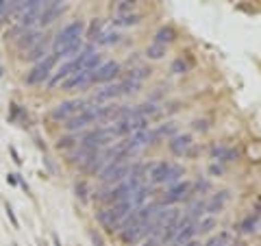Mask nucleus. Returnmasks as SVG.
<instances>
[{
	"mask_svg": "<svg viewBox=\"0 0 261 246\" xmlns=\"http://www.w3.org/2000/svg\"><path fill=\"white\" fill-rule=\"evenodd\" d=\"M83 31H85V24L76 20V22H70L57 33L55 42H53V53L59 57H72L81 53L83 48Z\"/></svg>",
	"mask_w": 261,
	"mask_h": 246,
	"instance_id": "nucleus-1",
	"label": "nucleus"
},
{
	"mask_svg": "<svg viewBox=\"0 0 261 246\" xmlns=\"http://www.w3.org/2000/svg\"><path fill=\"white\" fill-rule=\"evenodd\" d=\"M185 175V168L178 163L170 161H154L150 166H146V179L150 181V185H172L176 181H181Z\"/></svg>",
	"mask_w": 261,
	"mask_h": 246,
	"instance_id": "nucleus-2",
	"label": "nucleus"
},
{
	"mask_svg": "<svg viewBox=\"0 0 261 246\" xmlns=\"http://www.w3.org/2000/svg\"><path fill=\"white\" fill-rule=\"evenodd\" d=\"M133 209L135 207H133L130 201H122V203L111 205L109 209L98 211V220H100V225L107 229V231H120L122 225H124V220L130 216Z\"/></svg>",
	"mask_w": 261,
	"mask_h": 246,
	"instance_id": "nucleus-3",
	"label": "nucleus"
},
{
	"mask_svg": "<svg viewBox=\"0 0 261 246\" xmlns=\"http://www.w3.org/2000/svg\"><path fill=\"white\" fill-rule=\"evenodd\" d=\"M96 122L100 125V105H89L83 111H79L74 118H70L65 129H68L70 133H76V131L85 129L89 125H96Z\"/></svg>",
	"mask_w": 261,
	"mask_h": 246,
	"instance_id": "nucleus-4",
	"label": "nucleus"
},
{
	"mask_svg": "<svg viewBox=\"0 0 261 246\" xmlns=\"http://www.w3.org/2000/svg\"><path fill=\"white\" fill-rule=\"evenodd\" d=\"M57 61H59V57H57L55 53L48 55L46 59L37 61L35 68H33L29 75H27V83H29V85H39V83H44V81H48V79L53 77V70H55Z\"/></svg>",
	"mask_w": 261,
	"mask_h": 246,
	"instance_id": "nucleus-5",
	"label": "nucleus"
},
{
	"mask_svg": "<svg viewBox=\"0 0 261 246\" xmlns=\"http://www.w3.org/2000/svg\"><path fill=\"white\" fill-rule=\"evenodd\" d=\"M128 172H130V166L126 161H111L98 172V179L107 185H116L120 181H124V179L128 177Z\"/></svg>",
	"mask_w": 261,
	"mask_h": 246,
	"instance_id": "nucleus-6",
	"label": "nucleus"
},
{
	"mask_svg": "<svg viewBox=\"0 0 261 246\" xmlns=\"http://www.w3.org/2000/svg\"><path fill=\"white\" fill-rule=\"evenodd\" d=\"M89 105H92L89 101H79V98H74V101H65L61 105H57V107L50 111V118L57 122H68L70 118H74L79 111L89 107Z\"/></svg>",
	"mask_w": 261,
	"mask_h": 246,
	"instance_id": "nucleus-7",
	"label": "nucleus"
},
{
	"mask_svg": "<svg viewBox=\"0 0 261 246\" xmlns=\"http://www.w3.org/2000/svg\"><path fill=\"white\" fill-rule=\"evenodd\" d=\"M192 196V181H176V183H172L166 190V194H163V199H161V203L166 205H176V203H183L185 199H190Z\"/></svg>",
	"mask_w": 261,
	"mask_h": 246,
	"instance_id": "nucleus-8",
	"label": "nucleus"
},
{
	"mask_svg": "<svg viewBox=\"0 0 261 246\" xmlns=\"http://www.w3.org/2000/svg\"><path fill=\"white\" fill-rule=\"evenodd\" d=\"M122 72V65L118 61H102L94 70L92 83H113V79H118Z\"/></svg>",
	"mask_w": 261,
	"mask_h": 246,
	"instance_id": "nucleus-9",
	"label": "nucleus"
},
{
	"mask_svg": "<svg viewBox=\"0 0 261 246\" xmlns=\"http://www.w3.org/2000/svg\"><path fill=\"white\" fill-rule=\"evenodd\" d=\"M192 146H194V137L190 133L174 135V137H170V142H168L170 153L176 155V157H187V153H190Z\"/></svg>",
	"mask_w": 261,
	"mask_h": 246,
	"instance_id": "nucleus-10",
	"label": "nucleus"
},
{
	"mask_svg": "<svg viewBox=\"0 0 261 246\" xmlns=\"http://www.w3.org/2000/svg\"><path fill=\"white\" fill-rule=\"evenodd\" d=\"M63 11H65V0H48L46 7L42 9V13H39V22L46 27V24L55 22Z\"/></svg>",
	"mask_w": 261,
	"mask_h": 246,
	"instance_id": "nucleus-11",
	"label": "nucleus"
},
{
	"mask_svg": "<svg viewBox=\"0 0 261 246\" xmlns=\"http://www.w3.org/2000/svg\"><path fill=\"white\" fill-rule=\"evenodd\" d=\"M92 77H94V72H89V70H81V72H74L72 77H68L61 83L63 89H76V87H85L92 83Z\"/></svg>",
	"mask_w": 261,
	"mask_h": 246,
	"instance_id": "nucleus-12",
	"label": "nucleus"
},
{
	"mask_svg": "<svg viewBox=\"0 0 261 246\" xmlns=\"http://www.w3.org/2000/svg\"><path fill=\"white\" fill-rule=\"evenodd\" d=\"M211 159L214 161H238L240 159V151L231 149L226 144H218L211 149Z\"/></svg>",
	"mask_w": 261,
	"mask_h": 246,
	"instance_id": "nucleus-13",
	"label": "nucleus"
},
{
	"mask_svg": "<svg viewBox=\"0 0 261 246\" xmlns=\"http://www.w3.org/2000/svg\"><path fill=\"white\" fill-rule=\"evenodd\" d=\"M226 201H228V192H218V194H214L209 201H205V214H209V216H216V214H220V211L224 209V205H226Z\"/></svg>",
	"mask_w": 261,
	"mask_h": 246,
	"instance_id": "nucleus-14",
	"label": "nucleus"
},
{
	"mask_svg": "<svg viewBox=\"0 0 261 246\" xmlns=\"http://www.w3.org/2000/svg\"><path fill=\"white\" fill-rule=\"evenodd\" d=\"M176 37H178V35H176V29L168 24V27H161V29L157 31V35H154V44H161V46L168 48Z\"/></svg>",
	"mask_w": 261,
	"mask_h": 246,
	"instance_id": "nucleus-15",
	"label": "nucleus"
},
{
	"mask_svg": "<svg viewBox=\"0 0 261 246\" xmlns=\"http://www.w3.org/2000/svg\"><path fill=\"white\" fill-rule=\"evenodd\" d=\"M39 42H42V35H39L37 31H29V33H24V35L18 39V48H20V51H27V48L31 51V48L37 46Z\"/></svg>",
	"mask_w": 261,
	"mask_h": 246,
	"instance_id": "nucleus-16",
	"label": "nucleus"
},
{
	"mask_svg": "<svg viewBox=\"0 0 261 246\" xmlns=\"http://www.w3.org/2000/svg\"><path fill=\"white\" fill-rule=\"evenodd\" d=\"M46 48H48V42L46 39H42L37 46H33L31 51H29V55L24 57V59H29V61H42V59H46Z\"/></svg>",
	"mask_w": 261,
	"mask_h": 246,
	"instance_id": "nucleus-17",
	"label": "nucleus"
},
{
	"mask_svg": "<svg viewBox=\"0 0 261 246\" xmlns=\"http://www.w3.org/2000/svg\"><path fill=\"white\" fill-rule=\"evenodd\" d=\"M192 65H194L192 59L178 57V59H174L172 65H170V72H172V75H185V72H190V70H192Z\"/></svg>",
	"mask_w": 261,
	"mask_h": 246,
	"instance_id": "nucleus-18",
	"label": "nucleus"
},
{
	"mask_svg": "<svg viewBox=\"0 0 261 246\" xmlns=\"http://www.w3.org/2000/svg\"><path fill=\"white\" fill-rule=\"evenodd\" d=\"M142 22V15L140 13H124V15H118L116 20H113V24L116 27H135V24Z\"/></svg>",
	"mask_w": 261,
	"mask_h": 246,
	"instance_id": "nucleus-19",
	"label": "nucleus"
},
{
	"mask_svg": "<svg viewBox=\"0 0 261 246\" xmlns=\"http://www.w3.org/2000/svg\"><path fill=\"white\" fill-rule=\"evenodd\" d=\"M214 227H216V218L209 216V214H205L202 218L196 220V233H209Z\"/></svg>",
	"mask_w": 261,
	"mask_h": 246,
	"instance_id": "nucleus-20",
	"label": "nucleus"
},
{
	"mask_svg": "<svg viewBox=\"0 0 261 246\" xmlns=\"http://www.w3.org/2000/svg\"><path fill=\"white\" fill-rule=\"evenodd\" d=\"M152 131H154V139L159 142L161 137H174L176 135V125L174 122H166V125H161L159 129H152Z\"/></svg>",
	"mask_w": 261,
	"mask_h": 246,
	"instance_id": "nucleus-21",
	"label": "nucleus"
},
{
	"mask_svg": "<svg viewBox=\"0 0 261 246\" xmlns=\"http://www.w3.org/2000/svg\"><path fill=\"white\" fill-rule=\"evenodd\" d=\"M257 225H259V218H257V214H250V216H246L240 223V231L242 233H255L257 231Z\"/></svg>",
	"mask_w": 261,
	"mask_h": 246,
	"instance_id": "nucleus-22",
	"label": "nucleus"
},
{
	"mask_svg": "<svg viewBox=\"0 0 261 246\" xmlns=\"http://www.w3.org/2000/svg\"><path fill=\"white\" fill-rule=\"evenodd\" d=\"M146 77H150V68H146V65H135V68H130L128 75H126V79H133L137 83H142Z\"/></svg>",
	"mask_w": 261,
	"mask_h": 246,
	"instance_id": "nucleus-23",
	"label": "nucleus"
},
{
	"mask_svg": "<svg viewBox=\"0 0 261 246\" xmlns=\"http://www.w3.org/2000/svg\"><path fill=\"white\" fill-rule=\"evenodd\" d=\"M187 216H192L194 220H198V218H202L205 216V201L202 199H196L190 207H187Z\"/></svg>",
	"mask_w": 261,
	"mask_h": 246,
	"instance_id": "nucleus-24",
	"label": "nucleus"
},
{
	"mask_svg": "<svg viewBox=\"0 0 261 246\" xmlns=\"http://www.w3.org/2000/svg\"><path fill=\"white\" fill-rule=\"evenodd\" d=\"M166 53H168V48L166 46H161V44H150L148 48H146V57H148V59H163V57H166Z\"/></svg>",
	"mask_w": 261,
	"mask_h": 246,
	"instance_id": "nucleus-25",
	"label": "nucleus"
},
{
	"mask_svg": "<svg viewBox=\"0 0 261 246\" xmlns=\"http://www.w3.org/2000/svg\"><path fill=\"white\" fill-rule=\"evenodd\" d=\"M96 42H98V44H102V46L118 44V42H120V33H118V31H102V33H100V37H98Z\"/></svg>",
	"mask_w": 261,
	"mask_h": 246,
	"instance_id": "nucleus-26",
	"label": "nucleus"
},
{
	"mask_svg": "<svg viewBox=\"0 0 261 246\" xmlns=\"http://www.w3.org/2000/svg\"><path fill=\"white\" fill-rule=\"evenodd\" d=\"M76 142H81L79 135H65V137H59V142H57V149H72V146H76Z\"/></svg>",
	"mask_w": 261,
	"mask_h": 246,
	"instance_id": "nucleus-27",
	"label": "nucleus"
},
{
	"mask_svg": "<svg viewBox=\"0 0 261 246\" xmlns=\"http://www.w3.org/2000/svg\"><path fill=\"white\" fill-rule=\"evenodd\" d=\"M135 13V0H120L118 3V15Z\"/></svg>",
	"mask_w": 261,
	"mask_h": 246,
	"instance_id": "nucleus-28",
	"label": "nucleus"
},
{
	"mask_svg": "<svg viewBox=\"0 0 261 246\" xmlns=\"http://www.w3.org/2000/svg\"><path fill=\"white\" fill-rule=\"evenodd\" d=\"M209 181L207 179H198L196 183H192V194H207L209 192Z\"/></svg>",
	"mask_w": 261,
	"mask_h": 246,
	"instance_id": "nucleus-29",
	"label": "nucleus"
},
{
	"mask_svg": "<svg viewBox=\"0 0 261 246\" xmlns=\"http://www.w3.org/2000/svg\"><path fill=\"white\" fill-rule=\"evenodd\" d=\"M102 31H105V29H102V22H100V20H94V22H92V29H89V35H87V37H89V39H94V42H96V39L100 37V33H102Z\"/></svg>",
	"mask_w": 261,
	"mask_h": 246,
	"instance_id": "nucleus-30",
	"label": "nucleus"
},
{
	"mask_svg": "<svg viewBox=\"0 0 261 246\" xmlns=\"http://www.w3.org/2000/svg\"><path fill=\"white\" fill-rule=\"evenodd\" d=\"M192 129L194 131H200V133H205V131H209V122L207 120H194L192 122Z\"/></svg>",
	"mask_w": 261,
	"mask_h": 246,
	"instance_id": "nucleus-31",
	"label": "nucleus"
},
{
	"mask_svg": "<svg viewBox=\"0 0 261 246\" xmlns=\"http://www.w3.org/2000/svg\"><path fill=\"white\" fill-rule=\"evenodd\" d=\"M226 244H228V235L226 233H220L216 240H211L207 246H226Z\"/></svg>",
	"mask_w": 261,
	"mask_h": 246,
	"instance_id": "nucleus-32",
	"label": "nucleus"
},
{
	"mask_svg": "<svg viewBox=\"0 0 261 246\" xmlns=\"http://www.w3.org/2000/svg\"><path fill=\"white\" fill-rule=\"evenodd\" d=\"M5 211H7V218L11 220V225L18 229L20 227V223H18V218H15V214H13V209H11V205H5Z\"/></svg>",
	"mask_w": 261,
	"mask_h": 246,
	"instance_id": "nucleus-33",
	"label": "nucleus"
},
{
	"mask_svg": "<svg viewBox=\"0 0 261 246\" xmlns=\"http://www.w3.org/2000/svg\"><path fill=\"white\" fill-rule=\"evenodd\" d=\"M76 196H79V199H87V185L83 181L76 183Z\"/></svg>",
	"mask_w": 261,
	"mask_h": 246,
	"instance_id": "nucleus-34",
	"label": "nucleus"
},
{
	"mask_svg": "<svg viewBox=\"0 0 261 246\" xmlns=\"http://www.w3.org/2000/svg\"><path fill=\"white\" fill-rule=\"evenodd\" d=\"M209 172H211V175H214V177H218V175H222V172H224V168L220 166V163H211Z\"/></svg>",
	"mask_w": 261,
	"mask_h": 246,
	"instance_id": "nucleus-35",
	"label": "nucleus"
},
{
	"mask_svg": "<svg viewBox=\"0 0 261 246\" xmlns=\"http://www.w3.org/2000/svg\"><path fill=\"white\" fill-rule=\"evenodd\" d=\"M9 153H11V157H13V161L15 163H22V159H20V155H18V151L13 149V146H9Z\"/></svg>",
	"mask_w": 261,
	"mask_h": 246,
	"instance_id": "nucleus-36",
	"label": "nucleus"
},
{
	"mask_svg": "<svg viewBox=\"0 0 261 246\" xmlns=\"http://www.w3.org/2000/svg\"><path fill=\"white\" fill-rule=\"evenodd\" d=\"M7 183H11V185H18V175H7Z\"/></svg>",
	"mask_w": 261,
	"mask_h": 246,
	"instance_id": "nucleus-37",
	"label": "nucleus"
},
{
	"mask_svg": "<svg viewBox=\"0 0 261 246\" xmlns=\"http://www.w3.org/2000/svg\"><path fill=\"white\" fill-rule=\"evenodd\" d=\"M183 246H202L200 242H196V240H190V242H185Z\"/></svg>",
	"mask_w": 261,
	"mask_h": 246,
	"instance_id": "nucleus-38",
	"label": "nucleus"
},
{
	"mask_svg": "<svg viewBox=\"0 0 261 246\" xmlns=\"http://www.w3.org/2000/svg\"><path fill=\"white\" fill-rule=\"evenodd\" d=\"M0 77H3V65H0Z\"/></svg>",
	"mask_w": 261,
	"mask_h": 246,
	"instance_id": "nucleus-39",
	"label": "nucleus"
}]
</instances>
